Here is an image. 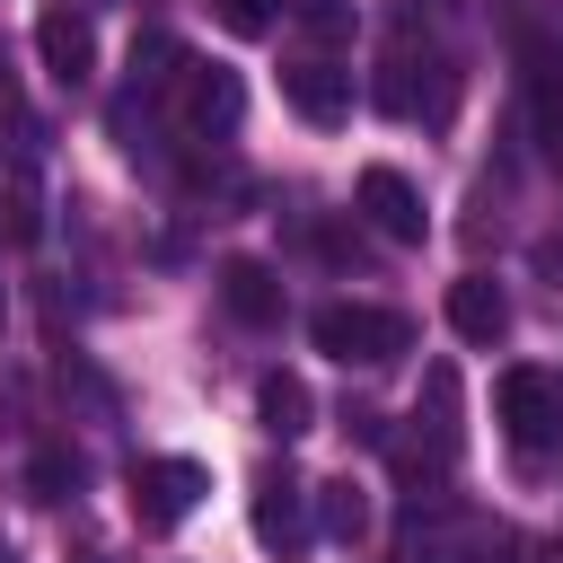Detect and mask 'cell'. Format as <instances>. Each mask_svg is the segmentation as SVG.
Here are the masks:
<instances>
[{
  "label": "cell",
  "instance_id": "obj_6",
  "mask_svg": "<svg viewBox=\"0 0 563 563\" xmlns=\"http://www.w3.org/2000/svg\"><path fill=\"white\" fill-rule=\"evenodd\" d=\"M519 97H528L537 150L563 158V35H528L519 44Z\"/></svg>",
  "mask_w": 563,
  "mask_h": 563
},
{
  "label": "cell",
  "instance_id": "obj_5",
  "mask_svg": "<svg viewBox=\"0 0 563 563\" xmlns=\"http://www.w3.org/2000/svg\"><path fill=\"white\" fill-rule=\"evenodd\" d=\"M246 528H255L264 554L290 563V554L308 545V484H299L290 466H264V475H255V501H246Z\"/></svg>",
  "mask_w": 563,
  "mask_h": 563
},
{
  "label": "cell",
  "instance_id": "obj_20",
  "mask_svg": "<svg viewBox=\"0 0 563 563\" xmlns=\"http://www.w3.org/2000/svg\"><path fill=\"white\" fill-rule=\"evenodd\" d=\"M537 273H545V282H563V229H554V238H537Z\"/></svg>",
  "mask_w": 563,
  "mask_h": 563
},
{
  "label": "cell",
  "instance_id": "obj_2",
  "mask_svg": "<svg viewBox=\"0 0 563 563\" xmlns=\"http://www.w3.org/2000/svg\"><path fill=\"white\" fill-rule=\"evenodd\" d=\"M493 413H501L510 449H528V457L563 449V378H554V369H537V361L501 369V387H493Z\"/></svg>",
  "mask_w": 563,
  "mask_h": 563
},
{
  "label": "cell",
  "instance_id": "obj_17",
  "mask_svg": "<svg viewBox=\"0 0 563 563\" xmlns=\"http://www.w3.org/2000/svg\"><path fill=\"white\" fill-rule=\"evenodd\" d=\"M26 493H35V501H70V493H79V457H70V449H35V457H26Z\"/></svg>",
  "mask_w": 563,
  "mask_h": 563
},
{
  "label": "cell",
  "instance_id": "obj_1",
  "mask_svg": "<svg viewBox=\"0 0 563 563\" xmlns=\"http://www.w3.org/2000/svg\"><path fill=\"white\" fill-rule=\"evenodd\" d=\"M308 343H317L325 361H343V369H378V361H396V352L413 343V325H405L396 308H369V299H325V308L308 317Z\"/></svg>",
  "mask_w": 563,
  "mask_h": 563
},
{
  "label": "cell",
  "instance_id": "obj_15",
  "mask_svg": "<svg viewBox=\"0 0 563 563\" xmlns=\"http://www.w3.org/2000/svg\"><path fill=\"white\" fill-rule=\"evenodd\" d=\"M0 238L9 246H35L44 238V202H35V176L26 167H9V185H0Z\"/></svg>",
  "mask_w": 563,
  "mask_h": 563
},
{
  "label": "cell",
  "instance_id": "obj_13",
  "mask_svg": "<svg viewBox=\"0 0 563 563\" xmlns=\"http://www.w3.org/2000/svg\"><path fill=\"white\" fill-rule=\"evenodd\" d=\"M255 422H264L273 440L317 431V396H308V378H299V369H264V378H255Z\"/></svg>",
  "mask_w": 563,
  "mask_h": 563
},
{
  "label": "cell",
  "instance_id": "obj_22",
  "mask_svg": "<svg viewBox=\"0 0 563 563\" xmlns=\"http://www.w3.org/2000/svg\"><path fill=\"white\" fill-rule=\"evenodd\" d=\"M0 563H9V554H0Z\"/></svg>",
  "mask_w": 563,
  "mask_h": 563
},
{
  "label": "cell",
  "instance_id": "obj_19",
  "mask_svg": "<svg viewBox=\"0 0 563 563\" xmlns=\"http://www.w3.org/2000/svg\"><path fill=\"white\" fill-rule=\"evenodd\" d=\"M308 35H352V0H299Z\"/></svg>",
  "mask_w": 563,
  "mask_h": 563
},
{
  "label": "cell",
  "instance_id": "obj_21",
  "mask_svg": "<svg viewBox=\"0 0 563 563\" xmlns=\"http://www.w3.org/2000/svg\"><path fill=\"white\" fill-rule=\"evenodd\" d=\"M0 114H9V123L26 114V106H18V79H9V70H0Z\"/></svg>",
  "mask_w": 563,
  "mask_h": 563
},
{
  "label": "cell",
  "instance_id": "obj_11",
  "mask_svg": "<svg viewBox=\"0 0 563 563\" xmlns=\"http://www.w3.org/2000/svg\"><path fill=\"white\" fill-rule=\"evenodd\" d=\"M176 106H185V123L194 132H211V123H238V70H220V62H176Z\"/></svg>",
  "mask_w": 563,
  "mask_h": 563
},
{
  "label": "cell",
  "instance_id": "obj_10",
  "mask_svg": "<svg viewBox=\"0 0 563 563\" xmlns=\"http://www.w3.org/2000/svg\"><path fill=\"white\" fill-rule=\"evenodd\" d=\"M220 308L238 325H282V273L264 255H229L220 264Z\"/></svg>",
  "mask_w": 563,
  "mask_h": 563
},
{
  "label": "cell",
  "instance_id": "obj_14",
  "mask_svg": "<svg viewBox=\"0 0 563 563\" xmlns=\"http://www.w3.org/2000/svg\"><path fill=\"white\" fill-rule=\"evenodd\" d=\"M317 528H325L334 545H361V537H369V493H361L352 475L317 484Z\"/></svg>",
  "mask_w": 563,
  "mask_h": 563
},
{
  "label": "cell",
  "instance_id": "obj_7",
  "mask_svg": "<svg viewBox=\"0 0 563 563\" xmlns=\"http://www.w3.org/2000/svg\"><path fill=\"white\" fill-rule=\"evenodd\" d=\"M361 220H369L378 238H396V246H422V194H413V176L361 167Z\"/></svg>",
  "mask_w": 563,
  "mask_h": 563
},
{
  "label": "cell",
  "instance_id": "obj_12",
  "mask_svg": "<svg viewBox=\"0 0 563 563\" xmlns=\"http://www.w3.org/2000/svg\"><path fill=\"white\" fill-rule=\"evenodd\" d=\"M449 325H457L466 343H501V334H510V290H501L493 273H457V282H449Z\"/></svg>",
  "mask_w": 563,
  "mask_h": 563
},
{
  "label": "cell",
  "instance_id": "obj_3",
  "mask_svg": "<svg viewBox=\"0 0 563 563\" xmlns=\"http://www.w3.org/2000/svg\"><path fill=\"white\" fill-rule=\"evenodd\" d=\"M202 493H211V475H202L194 457H141V466H132V519H141L150 537L185 528Z\"/></svg>",
  "mask_w": 563,
  "mask_h": 563
},
{
  "label": "cell",
  "instance_id": "obj_4",
  "mask_svg": "<svg viewBox=\"0 0 563 563\" xmlns=\"http://www.w3.org/2000/svg\"><path fill=\"white\" fill-rule=\"evenodd\" d=\"M378 106L405 114V123H413V114L440 123V114H449V62H440V53H413V44L396 35L387 62H378Z\"/></svg>",
  "mask_w": 563,
  "mask_h": 563
},
{
  "label": "cell",
  "instance_id": "obj_16",
  "mask_svg": "<svg viewBox=\"0 0 563 563\" xmlns=\"http://www.w3.org/2000/svg\"><path fill=\"white\" fill-rule=\"evenodd\" d=\"M422 396H431V449H440V457H457V369H449V361H431Z\"/></svg>",
  "mask_w": 563,
  "mask_h": 563
},
{
  "label": "cell",
  "instance_id": "obj_18",
  "mask_svg": "<svg viewBox=\"0 0 563 563\" xmlns=\"http://www.w3.org/2000/svg\"><path fill=\"white\" fill-rule=\"evenodd\" d=\"M211 18H220L229 35H264V26H273V0H211Z\"/></svg>",
  "mask_w": 563,
  "mask_h": 563
},
{
  "label": "cell",
  "instance_id": "obj_9",
  "mask_svg": "<svg viewBox=\"0 0 563 563\" xmlns=\"http://www.w3.org/2000/svg\"><path fill=\"white\" fill-rule=\"evenodd\" d=\"M282 106L308 114V123H343L352 114V70H334V62H282Z\"/></svg>",
  "mask_w": 563,
  "mask_h": 563
},
{
  "label": "cell",
  "instance_id": "obj_8",
  "mask_svg": "<svg viewBox=\"0 0 563 563\" xmlns=\"http://www.w3.org/2000/svg\"><path fill=\"white\" fill-rule=\"evenodd\" d=\"M35 53H44V70L62 88H88V70H97V35H88L79 9H44L35 18Z\"/></svg>",
  "mask_w": 563,
  "mask_h": 563
}]
</instances>
